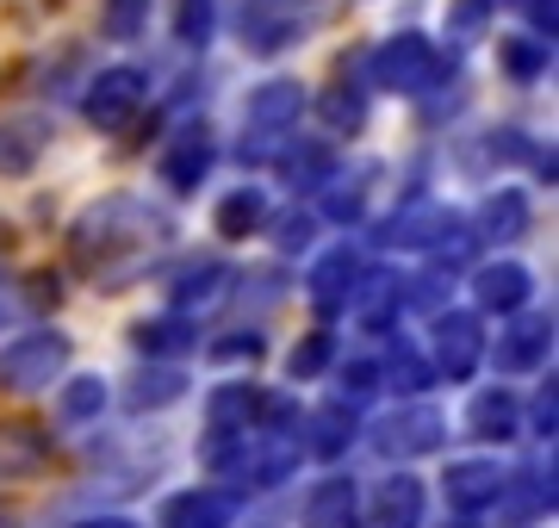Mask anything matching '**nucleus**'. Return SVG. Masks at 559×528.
Segmentation results:
<instances>
[{
  "instance_id": "nucleus-40",
  "label": "nucleus",
  "mask_w": 559,
  "mask_h": 528,
  "mask_svg": "<svg viewBox=\"0 0 559 528\" xmlns=\"http://www.w3.org/2000/svg\"><path fill=\"white\" fill-rule=\"evenodd\" d=\"M311 237H318V212H293V218L274 224L280 255H299V249H311Z\"/></svg>"
},
{
  "instance_id": "nucleus-42",
  "label": "nucleus",
  "mask_w": 559,
  "mask_h": 528,
  "mask_svg": "<svg viewBox=\"0 0 559 528\" xmlns=\"http://www.w3.org/2000/svg\"><path fill=\"white\" fill-rule=\"evenodd\" d=\"M498 0H454V38H479Z\"/></svg>"
},
{
  "instance_id": "nucleus-4",
  "label": "nucleus",
  "mask_w": 559,
  "mask_h": 528,
  "mask_svg": "<svg viewBox=\"0 0 559 528\" xmlns=\"http://www.w3.org/2000/svg\"><path fill=\"white\" fill-rule=\"evenodd\" d=\"M69 336L62 329H25L0 348V392H50V380H62L69 367Z\"/></svg>"
},
{
  "instance_id": "nucleus-28",
  "label": "nucleus",
  "mask_w": 559,
  "mask_h": 528,
  "mask_svg": "<svg viewBox=\"0 0 559 528\" xmlns=\"http://www.w3.org/2000/svg\"><path fill=\"white\" fill-rule=\"evenodd\" d=\"M355 442V405H323L305 417V447L318 454V460H342Z\"/></svg>"
},
{
  "instance_id": "nucleus-1",
  "label": "nucleus",
  "mask_w": 559,
  "mask_h": 528,
  "mask_svg": "<svg viewBox=\"0 0 559 528\" xmlns=\"http://www.w3.org/2000/svg\"><path fill=\"white\" fill-rule=\"evenodd\" d=\"M175 243V218L143 193H100L94 205H81L69 224V267L81 280H94L100 292L143 280L150 267Z\"/></svg>"
},
{
  "instance_id": "nucleus-22",
  "label": "nucleus",
  "mask_w": 559,
  "mask_h": 528,
  "mask_svg": "<svg viewBox=\"0 0 559 528\" xmlns=\"http://www.w3.org/2000/svg\"><path fill=\"white\" fill-rule=\"evenodd\" d=\"M528 224H535V212H528V193H522V187H498V193L479 205L473 237H479V243H516V237H528Z\"/></svg>"
},
{
  "instance_id": "nucleus-27",
  "label": "nucleus",
  "mask_w": 559,
  "mask_h": 528,
  "mask_svg": "<svg viewBox=\"0 0 559 528\" xmlns=\"http://www.w3.org/2000/svg\"><path fill=\"white\" fill-rule=\"evenodd\" d=\"M466 429L479 435V442H510L522 429V405L510 398V392H473V405H466Z\"/></svg>"
},
{
  "instance_id": "nucleus-46",
  "label": "nucleus",
  "mask_w": 559,
  "mask_h": 528,
  "mask_svg": "<svg viewBox=\"0 0 559 528\" xmlns=\"http://www.w3.org/2000/svg\"><path fill=\"white\" fill-rule=\"evenodd\" d=\"M75 528H138V523H124V516H87V523H75Z\"/></svg>"
},
{
  "instance_id": "nucleus-32",
  "label": "nucleus",
  "mask_w": 559,
  "mask_h": 528,
  "mask_svg": "<svg viewBox=\"0 0 559 528\" xmlns=\"http://www.w3.org/2000/svg\"><path fill=\"white\" fill-rule=\"evenodd\" d=\"M180 392H187V373L168 361H150L131 373V410H168Z\"/></svg>"
},
{
  "instance_id": "nucleus-6",
  "label": "nucleus",
  "mask_w": 559,
  "mask_h": 528,
  "mask_svg": "<svg viewBox=\"0 0 559 528\" xmlns=\"http://www.w3.org/2000/svg\"><path fill=\"white\" fill-rule=\"evenodd\" d=\"M485 361V324L479 311H436V355H429V367H436L441 380H454V386H466L473 373H479Z\"/></svg>"
},
{
  "instance_id": "nucleus-9",
  "label": "nucleus",
  "mask_w": 559,
  "mask_h": 528,
  "mask_svg": "<svg viewBox=\"0 0 559 528\" xmlns=\"http://www.w3.org/2000/svg\"><path fill=\"white\" fill-rule=\"evenodd\" d=\"M230 286H237L230 262L193 255V262H180L175 274H168V305H175L180 317H205V311H218L224 299H230Z\"/></svg>"
},
{
  "instance_id": "nucleus-29",
  "label": "nucleus",
  "mask_w": 559,
  "mask_h": 528,
  "mask_svg": "<svg viewBox=\"0 0 559 528\" xmlns=\"http://www.w3.org/2000/svg\"><path fill=\"white\" fill-rule=\"evenodd\" d=\"M318 112H323V124H330V131H348V137H355V131H367V94L348 82V69H336V82L318 94Z\"/></svg>"
},
{
  "instance_id": "nucleus-48",
  "label": "nucleus",
  "mask_w": 559,
  "mask_h": 528,
  "mask_svg": "<svg viewBox=\"0 0 559 528\" xmlns=\"http://www.w3.org/2000/svg\"><path fill=\"white\" fill-rule=\"evenodd\" d=\"M441 528H479V523H473V516H454V523H441Z\"/></svg>"
},
{
  "instance_id": "nucleus-18",
  "label": "nucleus",
  "mask_w": 559,
  "mask_h": 528,
  "mask_svg": "<svg viewBox=\"0 0 559 528\" xmlns=\"http://www.w3.org/2000/svg\"><path fill=\"white\" fill-rule=\"evenodd\" d=\"M441 491H448V509H454V516H479V509H498L503 467H498V460H454V467L441 472Z\"/></svg>"
},
{
  "instance_id": "nucleus-43",
  "label": "nucleus",
  "mask_w": 559,
  "mask_h": 528,
  "mask_svg": "<svg viewBox=\"0 0 559 528\" xmlns=\"http://www.w3.org/2000/svg\"><path fill=\"white\" fill-rule=\"evenodd\" d=\"M554 405H559V392H554V373H547V386L535 392V429L547 435V442H554V423H559V417H554Z\"/></svg>"
},
{
  "instance_id": "nucleus-14",
  "label": "nucleus",
  "mask_w": 559,
  "mask_h": 528,
  "mask_svg": "<svg viewBox=\"0 0 559 528\" xmlns=\"http://www.w3.org/2000/svg\"><path fill=\"white\" fill-rule=\"evenodd\" d=\"M50 137H57V131H50L44 112H0V175H7V181H25V175L44 163Z\"/></svg>"
},
{
  "instance_id": "nucleus-30",
  "label": "nucleus",
  "mask_w": 559,
  "mask_h": 528,
  "mask_svg": "<svg viewBox=\"0 0 559 528\" xmlns=\"http://www.w3.org/2000/svg\"><path fill=\"white\" fill-rule=\"evenodd\" d=\"M498 504H503V523L510 528H522V523H535L540 509H554V467L547 472H528L516 491H510V479H503V491H498Z\"/></svg>"
},
{
  "instance_id": "nucleus-2",
  "label": "nucleus",
  "mask_w": 559,
  "mask_h": 528,
  "mask_svg": "<svg viewBox=\"0 0 559 528\" xmlns=\"http://www.w3.org/2000/svg\"><path fill=\"white\" fill-rule=\"evenodd\" d=\"M305 112H311V94H305L293 75H267L261 87H249V100H242V137H237L242 168L274 163L280 143L299 137V119H305Z\"/></svg>"
},
{
  "instance_id": "nucleus-8",
  "label": "nucleus",
  "mask_w": 559,
  "mask_h": 528,
  "mask_svg": "<svg viewBox=\"0 0 559 528\" xmlns=\"http://www.w3.org/2000/svg\"><path fill=\"white\" fill-rule=\"evenodd\" d=\"M323 0H242V38L255 50H286V44L311 32Z\"/></svg>"
},
{
  "instance_id": "nucleus-5",
  "label": "nucleus",
  "mask_w": 559,
  "mask_h": 528,
  "mask_svg": "<svg viewBox=\"0 0 559 528\" xmlns=\"http://www.w3.org/2000/svg\"><path fill=\"white\" fill-rule=\"evenodd\" d=\"M143 100H150V69H143V62H119V69H100V75L87 82L81 119L112 137V131H124V124L143 112Z\"/></svg>"
},
{
  "instance_id": "nucleus-24",
  "label": "nucleus",
  "mask_w": 559,
  "mask_h": 528,
  "mask_svg": "<svg viewBox=\"0 0 559 528\" xmlns=\"http://www.w3.org/2000/svg\"><path fill=\"white\" fill-rule=\"evenodd\" d=\"M261 398H267V392L249 386V380H230V386H218L212 398H205V429H224V435H249V429L261 423Z\"/></svg>"
},
{
  "instance_id": "nucleus-20",
  "label": "nucleus",
  "mask_w": 559,
  "mask_h": 528,
  "mask_svg": "<svg viewBox=\"0 0 559 528\" xmlns=\"http://www.w3.org/2000/svg\"><path fill=\"white\" fill-rule=\"evenodd\" d=\"M50 467V435L38 423H0V485L38 479Z\"/></svg>"
},
{
  "instance_id": "nucleus-41",
  "label": "nucleus",
  "mask_w": 559,
  "mask_h": 528,
  "mask_svg": "<svg viewBox=\"0 0 559 528\" xmlns=\"http://www.w3.org/2000/svg\"><path fill=\"white\" fill-rule=\"evenodd\" d=\"M261 329H230V336H218L212 343V361H261Z\"/></svg>"
},
{
  "instance_id": "nucleus-39",
  "label": "nucleus",
  "mask_w": 559,
  "mask_h": 528,
  "mask_svg": "<svg viewBox=\"0 0 559 528\" xmlns=\"http://www.w3.org/2000/svg\"><path fill=\"white\" fill-rule=\"evenodd\" d=\"M175 38L187 50L212 38V0H175Z\"/></svg>"
},
{
  "instance_id": "nucleus-15",
  "label": "nucleus",
  "mask_w": 559,
  "mask_h": 528,
  "mask_svg": "<svg viewBox=\"0 0 559 528\" xmlns=\"http://www.w3.org/2000/svg\"><path fill=\"white\" fill-rule=\"evenodd\" d=\"M212 168H218V143H212L205 124H187V131L162 149V181H168V193H200Z\"/></svg>"
},
{
  "instance_id": "nucleus-11",
  "label": "nucleus",
  "mask_w": 559,
  "mask_h": 528,
  "mask_svg": "<svg viewBox=\"0 0 559 528\" xmlns=\"http://www.w3.org/2000/svg\"><path fill=\"white\" fill-rule=\"evenodd\" d=\"M360 274H367V255H360L355 243L323 249L318 262H311V274H305V299H311L323 317H342V311H348V292H355Z\"/></svg>"
},
{
  "instance_id": "nucleus-44",
  "label": "nucleus",
  "mask_w": 559,
  "mask_h": 528,
  "mask_svg": "<svg viewBox=\"0 0 559 528\" xmlns=\"http://www.w3.org/2000/svg\"><path fill=\"white\" fill-rule=\"evenodd\" d=\"M25 299H32V305H57L62 299V286H57V274H32V280H25Z\"/></svg>"
},
{
  "instance_id": "nucleus-16",
  "label": "nucleus",
  "mask_w": 559,
  "mask_h": 528,
  "mask_svg": "<svg viewBox=\"0 0 559 528\" xmlns=\"http://www.w3.org/2000/svg\"><path fill=\"white\" fill-rule=\"evenodd\" d=\"M360 528H423V485L411 472H385L380 485L367 491Z\"/></svg>"
},
{
  "instance_id": "nucleus-26",
  "label": "nucleus",
  "mask_w": 559,
  "mask_h": 528,
  "mask_svg": "<svg viewBox=\"0 0 559 528\" xmlns=\"http://www.w3.org/2000/svg\"><path fill=\"white\" fill-rule=\"evenodd\" d=\"M218 237L224 243H242V237H261V230H267V193H261V187H230V193H224L218 200Z\"/></svg>"
},
{
  "instance_id": "nucleus-45",
  "label": "nucleus",
  "mask_w": 559,
  "mask_h": 528,
  "mask_svg": "<svg viewBox=\"0 0 559 528\" xmlns=\"http://www.w3.org/2000/svg\"><path fill=\"white\" fill-rule=\"evenodd\" d=\"M522 13H528V25H535V38L554 44V0H522Z\"/></svg>"
},
{
  "instance_id": "nucleus-37",
  "label": "nucleus",
  "mask_w": 559,
  "mask_h": 528,
  "mask_svg": "<svg viewBox=\"0 0 559 528\" xmlns=\"http://www.w3.org/2000/svg\"><path fill=\"white\" fill-rule=\"evenodd\" d=\"M330 193H323V212L318 218H330V224H355L360 212H367V181H342V175H330Z\"/></svg>"
},
{
  "instance_id": "nucleus-21",
  "label": "nucleus",
  "mask_w": 559,
  "mask_h": 528,
  "mask_svg": "<svg viewBox=\"0 0 559 528\" xmlns=\"http://www.w3.org/2000/svg\"><path fill=\"white\" fill-rule=\"evenodd\" d=\"M299 523L305 528H360V485L342 479V472L318 479L311 497H305V509H299Z\"/></svg>"
},
{
  "instance_id": "nucleus-38",
  "label": "nucleus",
  "mask_w": 559,
  "mask_h": 528,
  "mask_svg": "<svg viewBox=\"0 0 559 528\" xmlns=\"http://www.w3.org/2000/svg\"><path fill=\"white\" fill-rule=\"evenodd\" d=\"M373 392H380V361L355 355V361L342 367V398H336V405H367Z\"/></svg>"
},
{
  "instance_id": "nucleus-13",
  "label": "nucleus",
  "mask_w": 559,
  "mask_h": 528,
  "mask_svg": "<svg viewBox=\"0 0 559 528\" xmlns=\"http://www.w3.org/2000/svg\"><path fill=\"white\" fill-rule=\"evenodd\" d=\"M554 355V311H510L498 336V367L503 373H535Z\"/></svg>"
},
{
  "instance_id": "nucleus-47",
  "label": "nucleus",
  "mask_w": 559,
  "mask_h": 528,
  "mask_svg": "<svg viewBox=\"0 0 559 528\" xmlns=\"http://www.w3.org/2000/svg\"><path fill=\"white\" fill-rule=\"evenodd\" d=\"M0 528H20V516H13L7 504H0Z\"/></svg>"
},
{
  "instance_id": "nucleus-23",
  "label": "nucleus",
  "mask_w": 559,
  "mask_h": 528,
  "mask_svg": "<svg viewBox=\"0 0 559 528\" xmlns=\"http://www.w3.org/2000/svg\"><path fill=\"white\" fill-rule=\"evenodd\" d=\"M131 348H138L143 361H175V355H187V348H200V324L180 317V311L143 317V324H131Z\"/></svg>"
},
{
  "instance_id": "nucleus-12",
  "label": "nucleus",
  "mask_w": 559,
  "mask_h": 528,
  "mask_svg": "<svg viewBox=\"0 0 559 528\" xmlns=\"http://www.w3.org/2000/svg\"><path fill=\"white\" fill-rule=\"evenodd\" d=\"M404 305H411V280H399L392 267H367L348 292V311L360 329H399Z\"/></svg>"
},
{
  "instance_id": "nucleus-25",
  "label": "nucleus",
  "mask_w": 559,
  "mask_h": 528,
  "mask_svg": "<svg viewBox=\"0 0 559 528\" xmlns=\"http://www.w3.org/2000/svg\"><path fill=\"white\" fill-rule=\"evenodd\" d=\"M274 168L286 175V187L293 193H318L330 175H336V156H330V143H280V156H274Z\"/></svg>"
},
{
  "instance_id": "nucleus-34",
  "label": "nucleus",
  "mask_w": 559,
  "mask_h": 528,
  "mask_svg": "<svg viewBox=\"0 0 559 528\" xmlns=\"http://www.w3.org/2000/svg\"><path fill=\"white\" fill-rule=\"evenodd\" d=\"M100 410H106V380L100 373H75V380L62 386V398H57L62 423H94Z\"/></svg>"
},
{
  "instance_id": "nucleus-17",
  "label": "nucleus",
  "mask_w": 559,
  "mask_h": 528,
  "mask_svg": "<svg viewBox=\"0 0 559 528\" xmlns=\"http://www.w3.org/2000/svg\"><path fill=\"white\" fill-rule=\"evenodd\" d=\"M535 299V274L522 262H485L473 274V305L491 311V317H510V311H528Z\"/></svg>"
},
{
  "instance_id": "nucleus-33",
  "label": "nucleus",
  "mask_w": 559,
  "mask_h": 528,
  "mask_svg": "<svg viewBox=\"0 0 559 528\" xmlns=\"http://www.w3.org/2000/svg\"><path fill=\"white\" fill-rule=\"evenodd\" d=\"M498 57H503V75H510V82H540V75L554 69V44L528 32V38H503Z\"/></svg>"
},
{
  "instance_id": "nucleus-31",
  "label": "nucleus",
  "mask_w": 559,
  "mask_h": 528,
  "mask_svg": "<svg viewBox=\"0 0 559 528\" xmlns=\"http://www.w3.org/2000/svg\"><path fill=\"white\" fill-rule=\"evenodd\" d=\"M429 380H436V367H429V355H423L417 343H392V355L380 361V386L404 392V398L429 392Z\"/></svg>"
},
{
  "instance_id": "nucleus-7",
  "label": "nucleus",
  "mask_w": 559,
  "mask_h": 528,
  "mask_svg": "<svg viewBox=\"0 0 559 528\" xmlns=\"http://www.w3.org/2000/svg\"><path fill=\"white\" fill-rule=\"evenodd\" d=\"M441 442H448V423H441V410L417 405V398L373 423V447H380L385 460H417V454H436Z\"/></svg>"
},
{
  "instance_id": "nucleus-10",
  "label": "nucleus",
  "mask_w": 559,
  "mask_h": 528,
  "mask_svg": "<svg viewBox=\"0 0 559 528\" xmlns=\"http://www.w3.org/2000/svg\"><path fill=\"white\" fill-rule=\"evenodd\" d=\"M454 224H460L454 205H441V200H404L399 212L380 224V249H417V255H429V249H436Z\"/></svg>"
},
{
  "instance_id": "nucleus-36",
  "label": "nucleus",
  "mask_w": 559,
  "mask_h": 528,
  "mask_svg": "<svg viewBox=\"0 0 559 528\" xmlns=\"http://www.w3.org/2000/svg\"><path fill=\"white\" fill-rule=\"evenodd\" d=\"M330 361H336V336H330V329H311V336H299V343H293L286 373H293V380H318Z\"/></svg>"
},
{
  "instance_id": "nucleus-19",
  "label": "nucleus",
  "mask_w": 559,
  "mask_h": 528,
  "mask_svg": "<svg viewBox=\"0 0 559 528\" xmlns=\"http://www.w3.org/2000/svg\"><path fill=\"white\" fill-rule=\"evenodd\" d=\"M237 523V497L218 485H193V491H175L162 504V528H230Z\"/></svg>"
},
{
  "instance_id": "nucleus-35",
  "label": "nucleus",
  "mask_w": 559,
  "mask_h": 528,
  "mask_svg": "<svg viewBox=\"0 0 559 528\" xmlns=\"http://www.w3.org/2000/svg\"><path fill=\"white\" fill-rule=\"evenodd\" d=\"M150 7H156V0H106L100 7V32L112 44H138L143 32H150Z\"/></svg>"
},
{
  "instance_id": "nucleus-3",
  "label": "nucleus",
  "mask_w": 559,
  "mask_h": 528,
  "mask_svg": "<svg viewBox=\"0 0 559 528\" xmlns=\"http://www.w3.org/2000/svg\"><path fill=\"white\" fill-rule=\"evenodd\" d=\"M367 75H373L385 94L417 100V94H436V87L454 75V57H448L436 38H423V32H399V38H385L380 50L367 57Z\"/></svg>"
}]
</instances>
